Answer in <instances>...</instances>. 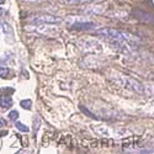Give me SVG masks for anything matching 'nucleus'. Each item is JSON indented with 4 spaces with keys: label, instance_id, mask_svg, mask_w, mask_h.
<instances>
[{
    "label": "nucleus",
    "instance_id": "423d86ee",
    "mask_svg": "<svg viewBox=\"0 0 154 154\" xmlns=\"http://www.w3.org/2000/svg\"><path fill=\"white\" fill-rule=\"evenodd\" d=\"M69 29L74 31H93L96 29V23L89 20H80V21L73 22L69 26Z\"/></svg>",
    "mask_w": 154,
    "mask_h": 154
},
{
    "label": "nucleus",
    "instance_id": "0eeeda50",
    "mask_svg": "<svg viewBox=\"0 0 154 154\" xmlns=\"http://www.w3.org/2000/svg\"><path fill=\"white\" fill-rule=\"evenodd\" d=\"M106 10V5H101V4H91L90 6H88L82 10V14L85 15H101L104 14Z\"/></svg>",
    "mask_w": 154,
    "mask_h": 154
},
{
    "label": "nucleus",
    "instance_id": "a211bd4d",
    "mask_svg": "<svg viewBox=\"0 0 154 154\" xmlns=\"http://www.w3.org/2000/svg\"><path fill=\"white\" fill-rule=\"evenodd\" d=\"M23 3H27V4H40L43 2H47V0H22Z\"/></svg>",
    "mask_w": 154,
    "mask_h": 154
},
{
    "label": "nucleus",
    "instance_id": "f3484780",
    "mask_svg": "<svg viewBox=\"0 0 154 154\" xmlns=\"http://www.w3.org/2000/svg\"><path fill=\"white\" fill-rule=\"evenodd\" d=\"M17 119H19V111L12 110V111L9 112V120H11V121H16Z\"/></svg>",
    "mask_w": 154,
    "mask_h": 154
},
{
    "label": "nucleus",
    "instance_id": "2eb2a0df",
    "mask_svg": "<svg viewBox=\"0 0 154 154\" xmlns=\"http://www.w3.org/2000/svg\"><path fill=\"white\" fill-rule=\"evenodd\" d=\"M33 123H35V128H33V132H35V134L37 133V131H38V128H40V126H41V119H40V116H36L33 117Z\"/></svg>",
    "mask_w": 154,
    "mask_h": 154
},
{
    "label": "nucleus",
    "instance_id": "39448f33",
    "mask_svg": "<svg viewBox=\"0 0 154 154\" xmlns=\"http://www.w3.org/2000/svg\"><path fill=\"white\" fill-rule=\"evenodd\" d=\"M79 47L84 52H93V53H101L102 52V46L99 41L93 40V38H84L80 40V43H78Z\"/></svg>",
    "mask_w": 154,
    "mask_h": 154
},
{
    "label": "nucleus",
    "instance_id": "dca6fc26",
    "mask_svg": "<svg viewBox=\"0 0 154 154\" xmlns=\"http://www.w3.org/2000/svg\"><path fill=\"white\" fill-rule=\"evenodd\" d=\"M9 73H10V69L8 67H5V66L0 67V76H2V78H8Z\"/></svg>",
    "mask_w": 154,
    "mask_h": 154
},
{
    "label": "nucleus",
    "instance_id": "f257e3e1",
    "mask_svg": "<svg viewBox=\"0 0 154 154\" xmlns=\"http://www.w3.org/2000/svg\"><path fill=\"white\" fill-rule=\"evenodd\" d=\"M94 33L99 37H101L102 40H105L107 42L110 41H121L125 42L127 45H130L132 47H137L140 42L139 37H137L136 35L127 32L123 30H117V29H110V27H102L99 30H95Z\"/></svg>",
    "mask_w": 154,
    "mask_h": 154
},
{
    "label": "nucleus",
    "instance_id": "1a4fd4ad",
    "mask_svg": "<svg viewBox=\"0 0 154 154\" xmlns=\"http://www.w3.org/2000/svg\"><path fill=\"white\" fill-rule=\"evenodd\" d=\"M63 5H85V4H93L100 0H59Z\"/></svg>",
    "mask_w": 154,
    "mask_h": 154
},
{
    "label": "nucleus",
    "instance_id": "412c9836",
    "mask_svg": "<svg viewBox=\"0 0 154 154\" xmlns=\"http://www.w3.org/2000/svg\"><path fill=\"white\" fill-rule=\"evenodd\" d=\"M0 29H2V27H0Z\"/></svg>",
    "mask_w": 154,
    "mask_h": 154
},
{
    "label": "nucleus",
    "instance_id": "9b49d317",
    "mask_svg": "<svg viewBox=\"0 0 154 154\" xmlns=\"http://www.w3.org/2000/svg\"><path fill=\"white\" fill-rule=\"evenodd\" d=\"M12 106V99L10 95H4L0 97V107L4 109V110H8Z\"/></svg>",
    "mask_w": 154,
    "mask_h": 154
},
{
    "label": "nucleus",
    "instance_id": "aec40b11",
    "mask_svg": "<svg viewBox=\"0 0 154 154\" xmlns=\"http://www.w3.org/2000/svg\"><path fill=\"white\" fill-rule=\"evenodd\" d=\"M5 3V0H0V5H3Z\"/></svg>",
    "mask_w": 154,
    "mask_h": 154
},
{
    "label": "nucleus",
    "instance_id": "6ab92c4d",
    "mask_svg": "<svg viewBox=\"0 0 154 154\" xmlns=\"http://www.w3.org/2000/svg\"><path fill=\"white\" fill-rule=\"evenodd\" d=\"M4 126H6V120L4 117H0V128H3Z\"/></svg>",
    "mask_w": 154,
    "mask_h": 154
},
{
    "label": "nucleus",
    "instance_id": "20e7f679",
    "mask_svg": "<svg viewBox=\"0 0 154 154\" xmlns=\"http://www.w3.org/2000/svg\"><path fill=\"white\" fill-rule=\"evenodd\" d=\"M31 22L33 23H48V25H58L63 21L62 17L51 15V14H37V15H31L27 17Z\"/></svg>",
    "mask_w": 154,
    "mask_h": 154
},
{
    "label": "nucleus",
    "instance_id": "ddd939ff",
    "mask_svg": "<svg viewBox=\"0 0 154 154\" xmlns=\"http://www.w3.org/2000/svg\"><path fill=\"white\" fill-rule=\"evenodd\" d=\"M15 127L17 128V130H19L20 132H23V133H27V132H30V128H29L27 126H25L23 123L19 122L17 120L15 121Z\"/></svg>",
    "mask_w": 154,
    "mask_h": 154
},
{
    "label": "nucleus",
    "instance_id": "4468645a",
    "mask_svg": "<svg viewBox=\"0 0 154 154\" xmlns=\"http://www.w3.org/2000/svg\"><path fill=\"white\" fill-rule=\"evenodd\" d=\"M20 106L23 109V110H31V106H32V101L30 99H26V100H22L20 102Z\"/></svg>",
    "mask_w": 154,
    "mask_h": 154
},
{
    "label": "nucleus",
    "instance_id": "7ed1b4c3",
    "mask_svg": "<svg viewBox=\"0 0 154 154\" xmlns=\"http://www.w3.org/2000/svg\"><path fill=\"white\" fill-rule=\"evenodd\" d=\"M29 32H35V33H40V35H51V33H56L58 29L53 25H48V23H31L26 25L23 27Z\"/></svg>",
    "mask_w": 154,
    "mask_h": 154
},
{
    "label": "nucleus",
    "instance_id": "6e6552de",
    "mask_svg": "<svg viewBox=\"0 0 154 154\" xmlns=\"http://www.w3.org/2000/svg\"><path fill=\"white\" fill-rule=\"evenodd\" d=\"M132 15L139 21H143L146 23H153V14H150V12H147L143 10H134L132 12Z\"/></svg>",
    "mask_w": 154,
    "mask_h": 154
},
{
    "label": "nucleus",
    "instance_id": "f8f14e48",
    "mask_svg": "<svg viewBox=\"0 0 154 154\" xmlns=\"http://www.w3.org/2000/svg\"><path fill=\"white\" fill-rule=\"evenodd\" d=\"M79 109H80V110H82V111H83V112H84V113L86 115V116L91 117V119H94V120H100V117H99V116H96V115H95V113H93L91 111H89V110H88V109H86L85 106L80 105V106H79Z\"/></svg>",
    "mask_w": 154,
    "mask_h": 154
},
{
    "label": "nucleus",
    "instance_id": "f03ea898",
    "mask_svg": "<svg viewBox=\"0 0 154 154\" xmlns=\"http://www.w3.org/2000/svg\"><path fill=\"white\" fill-rule=\"evenodd\" d=\"M111 79L116 84L128 89V90H131L133 93H137L139 95H148V96L153 95V86L144 85L142 83H139V82L132 79V78H128V76H123V75H119L117 74V75L111 76Z\"/></svg>",
    "mask_w": 154,
    "mask_h": 154
},
{
    "label": "nucleus",
    "instance_id": "9d476101",
    "mask_svg": "<svg viewBox=\"0 0 154 154\" xmlns=\"http://www.w3.org/2000/svg\"><path fill=\"white\" fill-rule=\"evenodd\" d=\"M0 27L3 29V31H4L5 36H6L8 42H10V45H12V43H11V41H10V37L14 38V29H12L8 22H3V23H2V26H0Z\"/></svg>",
    "mask_w": 154,
    "mask_h": 154
}]
</instances>
